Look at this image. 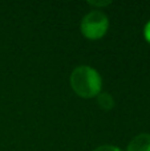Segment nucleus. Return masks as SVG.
Segmentation results:
<instances>
[{
  "mask_svg": "<svg viewBox=\"0 0 150 151\" xmlns=\"http://www.w3.org/2000/svg\"><path fill=\"white\" fill-rule=\"evenodd\" d=\"M88 4L92 5V7H96V9H100V8H102V7L110 5L112 1H109V0H105V1H88Z\"/></svg>",
  "mask_w": 150,
  "mask_h": 151,
  "instance_id": "obj_6",
  "label": "nucleus"
},
{
  "mask_svg": "<svg viewBox=\"0 0 150 151\" xmlns=\"http://www.w3.org/2000/svg\"><path fill=\"white\" fill-rule=\"evenodd\" d=\"M93 151H122V150L118 146H114V145H102V146H98Z\"/></svg>",
  "mask_w": 150,
  "mask_h": 151,
  "instance_id": "obj_5",
  "label": "nucleus"
},
{
  "mask_svg": "<svg viewBox=\"0 0 150 151\" xmlns=\"http://www.w3.org/2000/svg\"><path fill=\"white\" fill-rule=\"evenodd\" d=\"M96 102H97V106L102 110H112L116 105V101H114L113 96L108 91H101L97 97H96Z\"/></svg>",
  "mask_w": 150,
  "mask_h": 151,
  "instance_id": "obj_4",
  "label": "nucleus"
},
{
  "mask_svg": "<svg viewBox=\"0 0 150 151\" xmlns=\"http://www.w3.org/2000/svg\"><path fill=\"white\" fill-rule=\"evenodd\" d=\"M71 88L81 98H96L102 90V78L94 68L80 65L71 73Z\"/></svg>",
  "mask_w": 150,
  "mask_h": 151,
  "instance_id": "obj_1",
  "label": "nucleus"
},
{
  "mask_svg": "<svg viewBox=\"0 0 150 151\" xmlns=\"http://www.w3.org/2000/svg\"><path fill=\"white\" fill-rule=\"evenodd\" d=\"M144 37H145V40L150 44V20L145 24V27H144Z\"/></svg>",
  "mask_w": 150,
  "mask_h": 151,
  "instance_id": "obj_7",
  "label": "nucleus"
},
{
  "mask_svg": "<svg viewBox=\"0 0 150 151\" xmlns=\"http://www.w3.org/2000/svg\"><path fill=\"white\" fill-rule=\"evenodd\" d=\"M126 151H150V134L141 133L130 139Z\"/></svg>",
  "mask_w": 150,
  "mask_h": 151,
  "instance_id": "obj_3",
  "label": "nucleus"
},
{
  "mask_svg": "<svg viewBox=\"0 0 150 151\" xmlns=\"http://www.w3.org/2000/svg\"><path fill=\"white\" fill-rule=\"evenodd\" d=\"M81 33L88 40H98L106 35L109 29V17L101 9H92L84 15L80 24Z\"/></svg>",
  "mask_w": 150,
  "mask_h": 151,
  "instance_id": "obj_2",
  "label": "nucleus"
}]
</instances>
